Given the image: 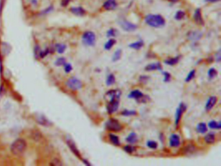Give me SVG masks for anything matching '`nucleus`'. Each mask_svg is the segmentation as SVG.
<instances>
[{"label": "nucleus", "mask_w": 221, "mask_h": 166, "mask_svg": "<svg viewBox=\"0 0 221 166\" xmlns=\"http://www.w3.org/2000/svg\"><path fill=\"white\" fill-rule=\"evenodd\" d=\"M55 49L59 53H63L66 49V45L63 44H58L55 45Z\"/></svg>", "instance_id": "obj_29"}, {"label": "nucleus", "mask_w": 221, "mask_h": 166, "mask_svg": "<svg viewBox=\"0 0 221 166\" xmlns=\"http://www.w3.org/2000/svg\"><path fill=\"white\" fill-rule=\"evenodd\" d=\"M163 75H164V79H163L164 82H167L170 81L171 75L170 74H169V73H168L167 71H164V72H163Z\"/></svg>", "instance_id": "obj_38"}, {"label": "nucleus", "mask_w": 221, "mask_h": 166, "mask_svg": "<svg viewBox=\"0 0 221 166\" xmlns=\"http://www.w3.org/2000/svg\"><path fill=\"white\" fill-rule=\"evenodd\" d=\"M205 142L208 144H212L215 141V134L213 132H209L206 134L204 137Z\"/></svg>", "instance_id": "obj_20"}, {"label": "nucleus", "mask_w": 221, "mask_h": 166, "mask_svg": "<svg viewBox=\"0 0 221 166\" xmlns=\"http://www.w3.org/2000/svg\"><path fill=\"white\" fill-rule=\"evenodd\" d=\"M193 18H194V22H196L197 24L200 25H203L204 24V20L202 18L201 10H200V9H197L196 10H195L194 16H193Z\"/></svg>", "instance_id": "obj_11"}, {"label": "nucleus", "mask_w": 221, "mask_h": 166, "mask_svg": "<svg viewBox=\"0 0 221 166\" xmlns=\"http://www.w3.org/2000/svg\"><path fill=\"white\" fill-rule=\"evenodd\" d=\"M147 147L152 149H156L158 147V143L155 141H148L147 142Z\"/></svg>", "instance_id": "obj_37"}, {"label": "nucleus", "mask_w": 221, "mask_h": 166, "mask_svg": "<svg viewBox=\"0 0 221 166\" xmlns=\"http://www.w3.org/2000/svg\"><path fill=\"white\" fill-rule=\"evenodd\" d=\"M208 127L212 129H220L221 127V123L215 121H211L208 123Z\"/></svg>", "instance_id": "obj_28"}, {"label": "nucleus", "mask_w": 221, "mask_h": 166, "mask_svg": "<svg viewBox=\"0 0 221 166\" xmlns=\"http://www.w3.org/2000/svg\"><path fill=\"white\" fill-rule=\"evenodd\" d=\"M70 11L73 14L79 16H83L86 14V10L82 7H74L70 9Z\"/></svg>", "instance_id": "obj_16"}, {"label": "nucleus", "mask_w": 221, "mask_h": 166, "mask_svg": "<svg viewBox=\"0 0 221 166\" xmlns=\"http://www.w3.org/2000/svg\"><path fill=\"white\" fill-rule=\"evenodd\" d=\"M219 1L220 0H205V2H208V3H216Z\"/></svg>", "instance_id": "obj_45"}, {"label": "nucleus", "mask_w": 221, "mask_h": 166, "mask_svg": "<svg viewBox=\"0 0 221 166\" xmlns=\"http://www.w3.org/2000/svg\"><path fill=\"white\" fill-rule=\"evenodd\" d=\"M118 24L120 25V27L125 31L127 32H132V31H134L137 29V26L134 24L130 22H128L126 19L121 18L117 21Z\"/></svg>", "instance_id": "obj_4"}, {"label": "nucleus", "mask_w": 221, "mask_h": 166, "mask_svg": "<svg viewBox=\"0 0 221 166\" xmlns=\"http://www.w3.org/2000/svg\"><path fill=\"white\" fill-rule=\"evenodd\" d=\"M186 106L185 104L181 103L179 105L178 108H177L176 112V115H175V125L176 126L178 125V124L180 121L181 117L182 116V114L186 111Z\"/></svg>", "instance_id": "obj_9"}, {"label": "nucleus", "mask_w": 221, "mask_h": 166, "mask_svg": "<svg viewBox=\"0 0 221 166\" xmlns=\"http://www.w3.org/2000/svg\"><path fill=\"white\" fill-rule=\"evenodd\" d=\"M148 77L147 76H145V75H143V76H141L140 78V80L141 81V82H145V80H148Z\"/></svg>", "instance_id": "obj_44"}, {"label": "nucleus", "mask_w": 221, "mask_h": 166, "mask_svg": "<svg viewBox=\"0 0 221 166\" xmlns=\"http://www.w3.org/2000/svg\"><path fill=\"white\" fill-rule=\"evenodd\" d=\"M179 59H180V56H176V57H173V58H171V59H169L167 60H166L165 61V63L167 65H170V66H173V65H175L176 64L178 61H179Z\"/></svg>", "instance_id": "obj_24"}, {"label": "nucleus", "mask_w": 221, "mask_h": 166, "mask_svg": "<svg viewBox=\"0 0 221 166\" xmlns=\"http://www.w3.org/2000/svg\"><path fill=\"white\" fill-rule=\"evenodd\" d=\"M83 44L86 46H94L95 44L96 36L94 32L87 31L84 33L82 36Z\"/></svg>", "instance_id": "obj_3"}, {"label": "nucleus", "mask_w": 221, "mask_h": 166, "mask_svg": "<svg viewBox=\"0 0 221 166\" xmlns=\"http://www.w3.org/2000/svg\"><path fill=\"white\" fill-rule=\"evenodd\" d=\"M83 162H84V163H85V164H86V165H91L90 163H88V161H87V160H83Z\"/></svg>", "instance_id": "obj_46"}, {"label": "nucleus", "mask_w": 221, "mask_h": 166, "mask_svg": "<svg viewBox=\"0 0 221 166\" xmlns=\"http://www.w3.org/2000/svg\"><path fill=\"white\" fill-rule=\"evenodd\" d=\"M37 121L40 125H48V124L49 123L48 119H46L45 117L42 116H39L37 118Z\"/></svg>", "instance_id": "obj_30"}, {"label": "nucleus", "mask_w": 221, "mask_h": 166, "mask_svg": "<svg viewBox=\"0 0 221 166\" xmlns=\"http://www.w3.org/2000/svg\"><path fill=\"white\" fill-rule=\"evenodd\" d=\"M162 69V66L160 62L150 64L145 67V70L148 71H154V70H161Z\"/></svg>", "instance_id": "obj_18"}, {"label": "nucleus", "mask_w": 221, "mask_h": 166, "mask_svg": "<svg viewBox=\"0 0 221 166\" xmlns=\"http://www.w3.org/2000/svg\"><path fill=\"white\" fill-rule=\"evenodd\" d=\"M109 138H110V142L114 145H116V146H119L120 142H119V137L116 136V135L114 134H110Z\"/></svg>", "instance_id": "obj_23"}, {"label": "nucleus", "mask_w": 221, "mask_h": 166, "mask_svg": "<svg viewBox=\"0 0 221 166\" xmlns=\"http://www.w3.org/2000/svg\"><path fill=\"white\" fill-rule=\"evenodd\" d=\"M202 35H203L202 33L200 32V31H190V32H189L187 34V38L190 40L195 41L201 38Z\"/></svg>", "instance_id": "obj_13"}, {"label": "nucleus", "mask_w": 221, "mask_h": 166, "mask_svg": "<svg viewBox=\"0 0 221 166\" xmlns=\"http://www.w3.org/2000/svg\"><path fill=\"white\" fill-rule=\"evenodd\" d=\"M64 70L67 74H68V73H70L72 70V66L70 64L65 63L64 65Z\"/></svg>", "instance_id": "obj_41"}, {"label": "nucleus", "mask_w": 221, "mask_h": 166, "mask_svg": "<svg viewBox=\"0 0 221 166\" xmlns=\"http://www.w3.org/2000/svg\"><path fill=\"white\" fill-rule=\"evenodd\" d=\"M116 43V40L114 38H111L107 42L105 43V49L106 50H110L112 49V48L114 46Z\"/></svg>", "instance_id": "obj_25"}, {"label": "nucleus", "mask_w": 221, "mask_h": 166, "mask_svg": "<svg viewBox=\"0 0 221 166\" xmlns=\"http://www.w3.org/2000/svg\"><path fill=\"white\" fill-rule=\"evenodd\" d=\"M66 63V59L64 58H59L56 61V65L57 66H64Z\"/></svg>", "instance_id": "obj_40"}, {"label": "nucleus", "mask_w": 221, "mask_h": 166, "mask_svg": "<svg viewBox=\"0 0 221 166\" xmlns=\"http://www.w3.org/2000/svg\"><path fill=\"white\" fill-rule=\"evenodd\" d=\"M117 31L114 28H111L107 31L106 36L107 37H115L117 35Z\"/></svg>", "instance_id": "obj_31"}, {"label": "nucleus", "mask_w": 221, "mask_h": 166, "mask_svg": "<svg viewBox=\"0 0 221 166\" xmlns=\"http://www.w3.org/2000/svg\"><path fill=\"white\" fill-rule=\"evenodd\" d=\"M185 16H186V13L184 11H182V10H178V11L176 12L175 16H174V18L176 20H181L185 17Z\"/></svg>", "instance_id": "obj_32"}, {"label": "nucleus", "mask_w": 221, "mask_h": 166, "mask_svg": "<svg viewBox=\"0 0 221 166\" xmlns=\"http://www.w3.org/2000/svg\"><path fill=\"white\" fill-rule=\"evenodd\" d=\"M217 75V71L214 68H211L208 71V76L210 79H213Z\"/></svg>", "instance_id": "obj_35"}, {"label": "nucleus", "mask_w": 221, "mask_h": 166, "mask_svg": "<svg viewBox=\"0 0 221 166\" xmlns=\"http://www.w3.org/2000/svg\"><path fill=\"white\" fill-rule=\"evenodd\" d=\"M121 91L119 90H111L106 93V99L108 101L112 99H119L121 96Z\"/></svg>", "instance_id": "obj_10"}, {"label": "nucleus", "mask_w": 221, "mask_h": 166, "mask_svg": "<svg viewBox=\"0 0 221 166\" xmlns=\"http://www.w3.org/2000/svg\"><path fill=\"white\" fill-rule=\"evenodd\" d=\"M215 56H216V60H217V62H220V59H221V55H220V49H219L217 53H216L215 55Z\"/></svg>", "instance_id": "obj_42"}, {"label": "nucleus", "mask_w": 221, "mask_h": 166, "mask_svg": "<svg viewBox=\"0 0 221 166\" xmlns=\"http://www.w3.org/2000/svg\"><path fill=\"white\" fill-rule=\"evenodd\" d=\"M136 114V112L134 110H125L121 112V115L124 116H134Z\"/></svg>", "instance_id": "obj_34"}, {"label": "nucleus", "mask_w": 221, "mask_h": 166, "mask_svg": "<svg viewBox=\"0 0 221 166\" xmlns=\"http://www.w3.org/2000/svg\"><path fill=\"white\" fill-rule=\"evenodd\" d=\"M27 148V143L23 139L18 138L15 140L11 146V152L14 155H21Z\"/></svg>", "instance_id": "obj_2"}, {"label": "nucleus", "mask_w": 221, "mask_h": 166, "mask_svg": "<svg viewBox=\"0 0 221 166\" xmlns=\"http://www.w3.org/2000/svg\"><path fill=\"white\" fill-rule=\"evenodd\" d=\"M105 127L107 130L110 131L118 132L122 129V126L120 123L114 118H111L105 123Z\"/></svg>", "instance_id": "obj_5"}, {"label": "nucleus", "mask_w": 221, "mask_h": 166, "mask_svg": "<svg viewBox=\"0 0 221 166\" xmlns=\"http://www.w3.org/2000/svg\"><path fill=\"white\" fill-rule=\"evenodd\" d=\"M119 106V99H112L109 101L107 104V111L109 114L116 112Z\"/></svg>", "instance_id": "obj_8"}, {"label": "nucleus", "mask_w": 221, "mask_h": 166, "mask_svg": "<svg viewBox=\"0 0 221 166\" xmlns=\"http://www.w3.org/2000/svg\"><path fill=\"white\" fill-rule=\"evenodd\" d=\"M66 86H68L70 89L72 90H78L82 88V82L81 81L77 79L76 77H70V79L66 81Z\"/></svg>", "instance_id": "obj_6"}, {"label": "nucleus", "mask_w": 221, "mask_h": 166, "mask_svg": "<svg viewBox=\"0 0 221 166\" xmlns=\"http://www.w3.org/2000/svg\"><path fill=\"white\" fill-rule=\"evenodd\" d=\"M217 97H215V96L210 97L208 99L206 104H205V110H206L207 111H209L212 110L213 107L215 106L216 103H217Z\"/></svg>", "instance_id": "obj_15"}, {"label": "nucleus", "mask_w": 221, "mask_h": 166, "mask_svg": "<svg viewBox=\"0 0 221 166\" xmlns=\"http://www.w3.org/2000/svg\"><path fill=\"white\" fill-rule=\"evenodd\" d=\"M168 1L173 2V3H176V2H178L179 1V0H168Z\"/></svg>", "instance_id": "obj_47"}, {"label": "nucleus", "mask_w": 221, "mask_h": 166, "mask_svg": "<svg viewBox=\"0 0 221 166\" xmlns=\"http://www.w3.org/2000/svg\"><path fill=\"white\" fill-rule=\"evenodd\" d=\"M67 143H68L69 147L71 150V151L73 152L77 156V157H78L80 158V154L79 153V150H78V149L77 148L75 143L71 139H68V140H67Z\"/></svg>", "instance_id": "obj_17"}, {"label": "nucleus", "mask_w": 221, "mask_h": 166, "mask_svg": "<svg viewBox=\"0 0 221 166\" xmlns=\"http://www.w3.org/2000/svg\"><path fill=\"white\" fill-rule=\"evenodd\" d=\"M126 141L131 144H134L137 142V136L135 132H131L126 138Z\"/></svg>", "instance_id": "obj_19"}, {"label": "nucleus", "mask_w": 221, "mask_h": 166, "mask_svg": "<svg viewBox=\"0 0 221 166\" xmlns=\"http://www.w3.org/2000/svg\"><path fill=\"white\" fill-rule=\"evenodd\" d=\"M116 82V78L114 74H110L107 77L106 83L107 86H111L114 85Z\"/></svg>", "instance_id": "obj_27"}, {"label": "nucleus", "mask_w": 221, "mask_h": 166, "mask_svg": "<svg viewBox=\"0 0 221 166\" xmlns=\"http://www.w3.org/2000/svg\"><path fill=\"white\" fill-rule=\"evenodd\" d=\"M195 72H196V71H195L194 70H193L189 73L187 77L186 78V82H189L190 81H191L193 79L194 75H195Z\"/></svg>", "instance_id": "obj_36"}, {"label": "nucleus", "mask_w": 221, "mask_h": 166, "mask_svg": "<svg viewBox=\"0 0 221 166\" xmlns=\"http://www.w3.org/2000/svg\"><path fill=\"white\" fill-rule=\"evenodd\" d=\"M128 97L131 99H134L139 103H145L148 97L143 95V93L138 90H135L130 93L128 95Z\"/></svg>", "instance_id": "obj_7"}, {"label": "nucleus", "mask_w": 221, "mask_h": 166, "mask_svg": "<svg viewBox=\"0 0 221 166\" xmlns=\"http://www.w3.org/2000/svg\"><path fill=\"white\" fill-rule=\"evenodd\" d=\"M121 54H122V51L120 49H117L115 52L114 55L112 56V61L113 62H116L118 61L120 59L121 56Z\"/></svg>", "instance_id": "obj_26"}, {"label": "nucleus", "mask_w": 221, "mask_h": 166, "mask_svg": "<svg viewBox=\"0 0 221 166\" xmlns=\"http://www.w3.org/2000/svg\"><path fill=\"white\" fill-rule=\"evenodd\" d=\"M70 2H71V0H62L61 5L62 7H66L67 5L70 3Z\"/></svg>", "instance_id": "obj_43"}, {"label": "nucleus", "mask_w": 221, "mask_h": 166, "mask_svg": "<svg viewBox=\"0 0 221 166\" xmlns=\"http://www.w3.org/2000/svg\"><path fill=\"white\" fill-rule=\"evenodd\" d=\"M208 128L206 126V124L205 123H200L198 124L197 126V131L199 133L204 134L205 132H207Z\"/></svg>", "instance_id": "obj_22"}, {"label": "nucleus", "mask_w": 221, "mask_h": 166, "mask_svg": "<svg viewBox=\"0 0 221 166\" xmlns=\"http://www.w3.org/2000/svg\"><path fill=\"white\" fill-rule=\"evenodd\" d=\"M170 146L172 147H178L180 144V139L177 134H172L169 140Z\"/></svg>", "instance_id": "obj_14"}, {"label": "nucleus", "mask_w": 221, "mask_h": 166, "mask_svg": "<svg viewBox=\"0 0 221 166\" xmlns=\"http://www.w3.org/2000/svg\"><path fill=\"white\" fill-rule=\"evenodd\" d=\"M124 150L126 153L130 154L135 151L136 147L134 146H132V145H126L125 147H124Z\"/></svg>", "instance_id": "obj_33"}, {"label": "nucleus", "mask_w": 221, "mask_h": 166, "mask_svg": "<svg viewBox=\"0 0 221 166\" xmlns=\"http://www.w3.org/2000/svg\"><path fill=\"white\" fill-rule=\"evenodd\" d=\"M144 45V42L143 40H138L135 42L132 43L129 45V47L132 49H134L136 50H139L143 48Z\"/></svg>", "instance_id": "obj_21"}, {"label": "nucleus", "mask_w": 221, "mask_h": 166, "mask_svg": "<svg viewBox=\"0 0 221 166\" xmlns=\"http://www.w3.org/2000/svg\"><path fill=\"white\" fill-rule=\"evenodd\" d=\"M117 7L116 0H106L103 4V8L106 10H115Z\"/></svg>", "instance_id": "obj_12"}, {"label": "nucleus", "mask_w": 221, "mask_h": 166, "mask_svg": "<svg viewBox=\"0 0 221 166\" xmlns=\"http://www.w3.org/2000/svg\"><path fill=\"white\" fill-rule=\"evenodd\" d=\"M146 23L152 27L160 28L166 25V20L160 14H148L145 18Z\"/></svg>", "instance_id": "obj_1"}, {"label": "nucleus", "mask_w": 221, "mask_h": 166, "mask_svg": "<svg viewBox=\"0 0 221 166\" xmlns=\"http://www.w3.org/2000/svg\"><path fill=\"white\" fill-rule=\"evenodd\" d=\"M51 165H55V166H60L62 165V163L61 162V161L58 158H55L52 160V162L51 163Z\"/></svg>", "instance_id": "obj_39"}]
</instances>
